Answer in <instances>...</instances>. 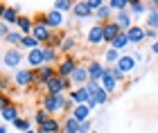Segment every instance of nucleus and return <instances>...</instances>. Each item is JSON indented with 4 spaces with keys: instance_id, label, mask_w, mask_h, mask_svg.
<instances>
[{
    "instance_id": "obj_1",
    "label": "nucleus",
    "mask_w": 158,
    "mask_h": 133,
    "mask_svg": "<svg viewBox=\"0 0 158 133\" xmlns=\"http://www.w3.org/2000/svg\"><path fill=\"white\" fill-rule=\"evenodd\" d=\"M41 108L48 111L50 115H56V113H66V95H50L45 93L41 99Z\"/></svg>"
},
{
    "instance_id": "obj_2",
    "label": "nucleus",
    "mask_w": 158,
    "mask_h": 133,
    "mask_svg": "<svg viewBox=\"0 0 158 133\" xmlns=\"http://www.w3.org/2000/svg\"><path fill=\"white\" fill-rule=\"evenodd\" d=\"M73 88H75L73 81H70V79H63V77H59V75L45 83V93H50V95H63L66 90H73Z\"/></svg>"
},
{
    "instance_id": "obj_3",
    "label": "nucleus",
    "mask_w": 158,
    "mask_h": 133,
    "mask_svg": "<svg viewBox=\"0 0 158 133\" xmlns=\"http://www.w3.org/2000/svg\"><path fill=\"white\" fill-rule=\"evenodd\" d=\"M14 86L16 88H30V86H36V72L34 70H16L14 72Z\"/></svg>"
},
{
    "instance_id": "obj_4",
    "label": "nucleus",
    "mask_w": 158,
    "mask_h": 133,
    "mask_svg": "<svg viewBox=\"0 0 158 133\" xmlns=\"http://www.w3.org/2000/svg\"><path fill=\"white\" fill-rule=\"evenodd\" d=\"M79 66H81V63H79L73 54H70V57H61L59 66H56V75L63 77V79H70V77H73V72H75Z\"/></svg>"
},
{
    "instance_id": "obj_5",
    "label": "nucleus",
    "mask_w": 158,
    "mask_h": 133,
    "mask_svg": "<svg viewBox=\"0 0 158 133\" xmlns=\"http://www.w3.org/2000/svg\"><path fill=\"white\" fill-rule=\"evenodd\" d=\"M20 63H23V54H20L18 47H7L2 52V66L5 68H14L16 70Z\"/></svg>"
},
{
    "instance_id": "obj_6",
    "label": "nucleus",
    "mask_w": 158,
    "mask_h": 133,
    "mask_svg": "<svg viewBox=\"0 0 158 133\" xmlns=\"http://www.w3.org/2000/svg\"><path fill=\"white\" fill-rule=\"evenodd\" d=\"M0 16H2V23H7V25H16V20L23 16V14H20V5H2V9H0Z\"/></svg>"
},
{
    "instance_id": "obj_7",
    "label": "nucleus",
    "mask_w": 158,
    "mask_h": 133,
    "mask_svg": "<svg viewBox=\"0 0 158 133\" xmlns=\"http://www.w3.org/2000/svg\"><path fill=\"white\" fill-rule=\"evenodd\" d=\"M86 68H88V77H90V81H99V79L104 77V72H106V66L102 63V61H97V59L86 61Z\"/></svg>"
},
{
    "instance_id": "obj_8",
    "label": "nucleus",
    "mask_w": 158,
    "mask_h": 133,
    "mask_svg": "<svg viewBox=\"0 0 158 133\" xmlns=\"http://www.w3.org/2000/svg\"><path fill=\"white\" fill-rule=\"evenodd\" d=\"M34 72H36V86H43V88H45V83L56 77V68H54V66H43V68H39V70H34Z\"/></svg>"
},
{
    "instance_id": "obj_9",
    "label": "nucleus",
    "mask_w": 158,
    "mask_h": 133,
    "mask_svg": "<svg viewBox=\"0 0 158 133\" xmlns=\"http://www.w3.org/2000/svg\"><path fill=\"white\" fill-rule=\"evenodd\" d=\"M135 68H138V61H135L133 54H122V59L118 61V70L120 72L127 77V75H131Z\"/></svg>"
},
{
    "instance_id": "obj_10",
    "label": "nucleus",
    "mask_w": 158,
    "mask_h": 133,
    "mask_svg": "<svg viewBox=\"0 0 158 133\" xmlns=\"http://www.w3.org/2000/svg\"><path fill=\"white\" fill-rule=\"evenodd\" d=\"M70 81H73V86L75 88H81V86H86V83L90 81V77H88V68H86V63H81L75 72H73V77H70Z\"/></svg>"
},
{
    "instance_id": "obj_11",
    "label": "nucleus",
    "mask_w": 158,
    "mask_h": 133,
    "mask_svg": "<svg viewBox=\"0 0 158 133\" xmlns=\"http://www.w3.org/2000/svg\"><path fill=\"white\" fill-rule=\"evenodd\" d=\"M120 34H124V32H122V27L115 23V20H109V23L104 25V43H109V45H111L113 41L120 36Z\"/></svg>"
},
{
    "instance_id": "obj_12",
    "label": "nucleus",
    "mask_w": 158,
    "mask_h": 133,
    "mask_svg": "<svg viewBox=\"0 0 158 133\" xmlns=\"http://www.w3.org/2000/svg\"><path fill=\"white\" fill-rule=\"evenodd\" d=\"M0 117H2V122L5 124H14V122H18L20 120V108H18V104H11V106H5V108H0Z\"/></svg>"
},
{
    "instance_id": "obj_13",
    "label": "nucleus",
    "mask_w": 158,
    "mask_h": 133,
    "mask_svg": "<svg viewBox=\"0 0 158 133\" xmlns=\"http://www.w3.org/2000/svg\"><path fill=\"white\" fill-rule=\"evenodd\" d=\"M129 41H131V45H142V41H147V30L142 25H133L131 30L127 32Z\"/></svg>"
},
{
    "instance_id": "obj_14",
    "label": "nucleus",
    "mask_w": 158,
    "mask_h": 133,
    "mask_svg": "<svg viewBox=\"0 0 158 133\" xmlns=\"http://www.w3.org/2000/svg\"><path fill=\"white\" fill-rule=\"evenodd\" d=\"M88 43L90 45H102L104 43V25H99V23H95L93 27H88Z\"/></svg>"
},
{
    "instance_id": "obj_15",
    "label": "nucleus",
    "mask_w": 158,
    "mask_h": 133,
    "mask_svg": "<svg viewBox=\"0 0 158 133\" xmlns=\"http://www.w3.org/2000/svg\"><path fill=\"white\" fill-rule=\"evenodd\" d=\"M27 63H30L32 70H39L45 66V59H43V47H39V50H32V52H27Z\"/></svg>"
},
{
    "instance_id": "obj_16",
    "label": "nucleus",
    "mask_w": 158,
    "mask_h": 133,
    "mask_svg": "<svg viewBox=\"0 0 158 133\" xmlns=\"http://www.w3.org/2000/svg\"><path fill=\"white\" fill-rule=\"evenodd\" d=\"M32 36L36 38L41 45H48L50 36H52V30H50L48 25H34V30H32Z\"/></svg>"
},
{
    "instance_id": "obj_17",
    "label": "nucleus",
    "mask_w": 158,
    "mask_h": 133,
    "mask_svg": "<svg viewBox=\"0 0 158 133\" xmlns=\"http://www.w3.org/2000/svg\"><path fill=\"white\" fill-rule=\"evenodd\" d=\"M113 20L122 27V32H129V30L135 25V23H133V16H131V11H129V9H127V11H118Z\"/></svg>"
},
{
    "instance_id": "obj_18",
    "label": "nucleus",
    "mask_w": 158,
    "mask_h": 133,
    "mask_svg": "<svg viewBox=\"0 0 158 133\" xmlns=\"http://www.w3.org/2000/svg\"><path fill=\"white\" fill-rule=\"evenodd\" d=\"M68 97H70V99H73V102L77 104V106H79V104H88L93 95L88 93V90H86V86H81V88H73Z\"/></svg>"
},
{
    "instance_id": "obj_19",
    "label": "nucleus",
    "mask_w": 158,
    "mask_h": 133,
    "mask_svg": "<svg viewBox=\"0 0 158 133\" xmlns=\"http://www.w3.org/2000/svg\"><path fill=\"white\" fill-rule=\"evenodd\" d=\"M77 43H79V41H77L75 34H66V36H63V43L59 47V52H63V57H70V54L77 50Z\"/></svg>"
},
{
    "instance_id": "obj_20",
    "label": "nucleus",
    "mask_w": 158,
    "mask_h": 133,
    "mask_svg": "<svg viewBox=\"0 0 158 133\" xmlns=\"http://www.w3.org/2000/svg\"><path fill=\"white\" fill-rule=\"evenodd\" d=\"M90 113H93V108L88 106V104H79V106H75V111H73L70 115H73L79 124H84V122L90 120Z\"/></svg>"
},
{
    "instance_id": "obj_21",
    "label": "nucleus",
    "mask_w": 158,
    "mask_h": 133,
    "mask_svg": "<svg viewBox=\"0 0 158 133\" xmlns=\"http://www.w3.org/2000/svg\"><path fill=\"white\" fill-rule=\"evenodd\" d=\"M99 83H102V88H104L109 95H113V93L118 90V81H115V77L111 75L109 66H106V72H104V77H102V79H99Z\"/></svg>"
},
{
    "instance_id": "obj_22",
    "label": "nucleus",
    "mask_w": 158,
    "mask_h": 133,
    "mask_svg": "<svg viewBox=\"0 0 158 133\" xmlns=\"http://www.w3.org/2000/svg\"><path fill=\"white\" fill-rule=\"evenodd\" d=\"M48 27L52 32H56V30H61V25H63V14L61 11H56V9H50L48 14Z\"/></svg>"
},
{
    "instance_id": "obj_23",
    "label": "nucleus",
    "mask_w": 158,
    "mask_h": 133,
    "mask_svg": "<svg viewBox=\"0 0 158 133\" xmlns=\"http://www.w3.org/2000/svg\"><path fill=\"white\" fill-rule=\"evenodd\" d=\"M14 27H16L18 32H23L25 36H30L32 30H34V18H30V16H20V18L16 20V25H14Z\"/></svg>"
},
{
    "instance_id": "obj_24",
    "label": "nucleus",
    "mask_w": 158,
    "mask_h": 133,
    "mask_svg": "<svg viewBox=\"0 0 158 133\" xmlns=\"http://www.w3.org/2000/svg\"><path fill=\"white\" fill-rule=\"evenodd\" d=\"M43 59H45V66H59V50H54V47H45L43 45Z\"/></svg>"
},
{
    "instance_id": "obj_25",
    "label": "nucleus",
    "mask_w": 158,
    "mask_h": 133,
    "mask_svg": "<svg viewBox=\"0 0 158 133\" xmlns=\"http://www.w3.org/2000/svg\"><path fill=\"white\" fill-rule=\"evenodd\" d=\"M39 131H41V133H61V131H63V124L56 120V117H50L43 127H39Z\"/></svg>"
},
{
    "instance_id": "obj_26",
    "label": "nucleus",
    "mask_w": 158,
    "mask_h": 133,
    "mask_svg": "<svg viewBox=\"0 0 158 133\" xmlns=\"http://www.w3.org/2000/svg\"><path fill=\"white\" fill-rule=\"evenodd\" d=\"M73 16L79 18V20H84V18H90V16H95L90 9H88V5H86V0L84 2H75V9H73Z\"/></svg>"
},
{
    "instance_id": "obj_27",
    "label": "nucleus",
    "mask_w": 158,
    "mask_h": 133,
    "mask_svg": "<svg viewBox=\"0 0 158 133\" xmlns=\"http://www.w3.org/2000/svg\"><path fill=\"white\" fill-rule=\"evenodd\" d=\"M111 16H113V9L109 7V2H104L102 9H97V11H95V20H97L99 25H106V23L111 20Z\"/></svg>"
},
{
    "instance_id": "obj_28",
    "label": "nucleus",
    "mask_w": 158,
    "mask_h": 133,
    "mask_svg": "<svg viewBox=\"0 0 158 133\" xmlns=\"http://www.w3.org/2000/svg\"><path fill=\"white\" fill-rule=\"evenodd\" d=\"M129 11H131V16H142V14H149L147 9V5L145 2H140V0H131V5H129Z\"/></svg>"
},
{
    "instance_id": "obj_29",
    "label": "nucleus",
    "mask_w": 158,
    "mask_h": 133,
    "mask_svg": "<svg viewBox=\"0 0 158 133\" xmlns=\"http://www.w3.org/2000/svg\"><path fill=\"white\" fill-rule=\"evenodd\" d=\"M23 38H25V34H23V32H18V30H11V34L5 38V43H7V45H11V47H20Z\"/></svg>"
},
{
    "instance_id": "obj_30",
    "label": "nucleus",
    "mask_w": 158,
    "mask_h": 133,
    "mask_svg": "<svg viewBox=\"0 0 158 133\" xmlns=\"http://www.w3.org/2000/svg\"><path fill=\"white\" fill-rule=\"evenodd\" d=\"M145 27L158 32V9H149V14L145 16Z\"/></svg>"
},
{
    "instance_id": "obj_31",
    "label": "nucleus",
    "mask_w": 158,
    "mask_h": 133,
    "mask_svg": "<svg viewBox=\"0 0 158 133\" xmlns=\"http://www.w3.org/2000/svg\"><path fill=\"white\" fill-rule=\"evenodd\" d=\"M129 45H131V41H129V36H127V32H124V34H120V36H118L115 41H113V43H111L109 47H113V50H118V52H122V50H124V47H129Z\"/></svg>"
},
{
    "instance_id": "obj_32",
    "label": "nucleus",
    "mask_w": 158,
    "mask_h": 133,
    "mask_svg": "<svg viewBox=\"0 0 158 133\" xmlns=\"http://www.w3.org/2000/svg\"><path fill=\"white\" fill-rule=\"evenodd\" d=\"M79 127H81V124H79L73 115H68L66 120H63V133H79Z\"/></svg>"
},
{
    "instance_id": "obj_33",
    "label": "nucleus",
    "mask_w": 158,
    "mask_h": 133,
    "mask_svg": "<svg viewBox=\"0 0 158 133\" xmlns=\"http://www.w3.org/2000/svg\"><path fill=\"white\" fill-rule=\"evenodd\" d=\"M122 59V54L118 50H113V47H106V52H104V61L109 66H118V61Z\"/></svg>"
},
{
    "instance_id": "obj_34",
    "label": "nucleus",
    "mask_w": 158,
    "mask_h": 133,
    "mask_svg": "<svg viewBox=\"0 0 158 133\" xmlns=\"http://www.w3.org/2000/svg\"><path fill=\"white\" fill-rule=\"evenodd\" d=\"M52 9H56V11H70L73 14V9H75V2L73 0H56V2H52Z\"/></svg>"
},
{
    "instance_id": "obj_35",
    "label": "nucleus",
    "mask_w": 158,
    "mask_h": 133,
    "mask_svg": "<svg viewBox=\"0 0 158 133\" xmlns=\"http://www.w3.org/2000/svg\"><path fill=\"white\" fill-rule=\"evenodd\" d=\"M20 47H25V50H30V52H32V50H39V47H43V45H41L39 41H36V38H34L32 34H30V36H25V38H23Z\"/></svg>"
},
{
    "instance_id": "obj_36",
    "label": "nucleus",
    "mask_w": 158,
    "mask_h": 133,
    "mask_svg": "<svg viewBox=\"0 0 158 133\" xmlns=\"http://www.w3.org/2000/svg\"><path fill=\"white\" fill-rule=\"evenodd\" d=\"M129 5H131V0H111V2H109V7H111L115 14H118V11H127Z\"/></svg>"
},
{
    "instance_id": "obj_37",
    "label": "nucleus",
    "mask_w": 158,
    "mask_h": 133,
    "mask_svg": "<svg viewBox=\"0 0 158 133\" xmlns=\"http://www.w3.org/2000/svg\"><path fill=\"white\" fill-rule=\"evenodd\" d=\"M63 36H66V34L52 32V36H50V41H48V45H45V47H54V50H59L61 43H63Z\"/></svg>"
},
{
    "instance_id": "obj_38",
    "label": "nucleus",
    "mask_w": 158,
    "mask_h": 133,
    "mask_svg": "<svg viewBox=\"0 0 158 133\" xmlns=\"http://www.w3.org/2000/svg\"><path fill=\"white\" fill-rule=\"evenodd\" d=\"M50 117H52V115H50L48 111H43V108H39L36 113H34V122H36L39 127H43V124H45V122L50 120Z\"/></svg>"
},
{
    "instance_id": "obj_39",
    "label": "nucleus",
    "mask_w": 158,
    "mask_h": 133,
    "mask_svg": "<svg viewBox=\"0 0 158 133\" xmlns=\"http://www.w3.org/2000/svg\"><path fill=\"white\" fill-rule=\"evenodd\" d=\"M14 129H16V131H30L32 129V122H30V117H20V120L18 122H14Z\"/></svg>"
},
{
    "instance_id": "obj_40",
    "label": "nucleus",
    "mask_w": 158,
    "mask_h": 133,
    "mask_svg": "<svg viewBox=\"0 0 158 133\" xmlns=\"http://www.w3.org/2000/svg\"><path fill=\"white\" fill-rule=\"evenodd\" d=\"M95 99H97V106H104V104L111 99V95H109V93H106V90L102 88V90H99V93L95 95Z\"/></svg>"
},
{
    "instance_id": "obj_41",
    "label": "nucleus",
    "mask_w": 158,
    "mask_h": 133,
    "mask_svg": "<svg viewBox=\"0 0 158 133\" xmlns=\"http://www.w3.org/2000/svg\"><path fill=\"white\" fill-rule=\"evenodd\" d=\"M86 90H88L90 95H97L99 90H102V83H99V81H88V83H86Z\"/></svg>"
},
{
    "instance_id": "obj_42",
    "label": "nucleus",
    "mask_w": 158,
    "mask_h": 133,
    "mask_svg": "<svg viewBox=\"0 0 158 133\" xmlns=\"http://www.w3.org/2000/svg\"><path fill=\"white\" fill-rule=\"evenodd\" d=\"M86 5H88V9H90L93 14H95L97 9H102V7H104L102 0H86Z\"/></svg>"
},
{
    "instance_id": "obj_43",
    "label": "nucleus",
    "mask_w": 158,
    "mask_h": 133,
    "mask_svg": "<svg viewBox=\"0 0 158 133\" xmlns=\"http://www.w3.org/2000/svg\"><path fill=\"white\" fill-rule=\"evenodd\" d=\"M109 70H111V75L115 77V81H118V83H120V81H124V75H122L120 70H118V66H109Z\"/></svg>"
},
{
    "instance_id": "obj_44",
    "label": "nucleus",
    "mask_w": 158,
    "mask_h": 133,
    "mask_svg": "<svg viewBox=\"0 0 158 133\" xmlns=\"http://www.w3.org/2000/svg\"><path fill=\"white\" fill-rule=\"evenodd\" d=\"M9 34H11V30H9V25H7V23H0V38H7V36H9Z\"/></svg>"
},
{
    "instance_id": "obj_45",
    "label": "nucleus",
    "mask_w": 158,
    "mask_h": 133,
    "mask_svg": "<svg viewBox=\"0 0 158 133\" xmlns=\"http://www.w3.org/2000/svg\"><path fill=\"white\" fill-rule=\"evenodd\" d=\"M93 131V122L88 120V122H84L81 127H79V133H90Z\"/></svg>"
},
{
    "instance_id": "obj_46",
    "label": "nucleus",
    "mask_w": 158,
    "mask_h": 133,
    "mask_svg": "<svg viewBox=\"0 0 158 133\" xmlns=\"http://www.w3.org/2000/svg\"><path fill=\"white\" fill-rule=\"evenodd\" d=\"M147 41H158V32H154V30H147Z\"/></svg>"
},
{
    "instance_id": "obj_47",
    "label": "nucleus",
    "mask_w": 158,
    "mask_h": 133,
    "mask_svg": "<svg viewBox=\"0 0 158 133\" xmlns=\"http://www.w3.org/2000/svg\"><path fill=\"white\" fill-rule=\"evenodd\" d=\"M9 77H2V83H0V86H2V90H9Z\"/></svg>"
},
{
    "instance_id": "obj_48",
    "label": "nucleus",
    "mask_w": 158,
    "mask_h": 133,
    "mask_svg": "<svg viewBox=\"0 0 158 133\" xmlns=\"http://www.w3.org/2000/svg\"><path fill=\"white\" fill-rule=\"evenodd\" d=\"M0 133H9V127H7V124L2 122V124H0Z\"/></svg>"
},
{
    "instance_id": "obj_49",
    "label": "nucleus",
    "mask_w": 158,
    "mask_h": 133,
    "mask_svg": "<svg viewBox=\"0 0 158 133\" xmlns=\"http://www.w3.org/2000/svg\"><path fill=\"white\" fill-rule=\"evenodd\" d=\"M152 52L158 54V41H154V43H152Z\"/></svg>"
},
{
    "instance_id": "obj_50",
    "label": "nucleus",
    "mask_w": 158,
    "mask_h": 133,
    "mask_svg": "<svg viewBox=\"0 0 158 133\" xmlns=\"http://www.w3.org/2000/svg\"><path fill=\"white\" fill-rule=\"evenodd\" d=\"M149 7H152V9H158V0H152V2H149Z\"/></svg>"
},
{
    "instance_id": "obj_51",
    "label": "nucleus",
    "mask_w": 158,
    "mask_h": 133,
    "mask_svg": "<svg viewBox=\"0 0 158 133\" xmlns=\"http://www.w3.org/2000/svg\"><path fill=\"white\" fill-rule=\"evenodd\" d=\"M25 133H39V131H32V129H30V131H25Z\"/></svg>"
}]
</instances>
